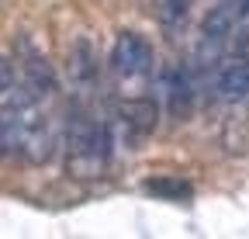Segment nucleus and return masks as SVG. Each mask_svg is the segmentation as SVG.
Wrapping results in <instances>:
<instances>
[{"label":"nucleus","instance_id":"nucleus-1","mask_svg":"<svg viewBox=\"0 0 249 239\" xmlns=\"http://www.w3.org/2000/svg\"><path fill=\"white\" fill-rule=\"evenodd\" d=\"M111 160V132L87 111H73L66 122V166L73 177H97Z\"/></svg>","mask_w":249,"mask_h":239},{"label":"nucleus","instance_id":"nucleus-2","mask_svg":"<svg viewBox=\"0 0 249 239\" xmlns=\"http://www.w3.org/2000/svg\"><path fill=\"white\" fill-rule=\"evenodd\" d=\"M152 70V49L139 32H121L111 52V73L121 87H139Z\"/></svg>","mask_w":249,"mask_h":239},{"label":"nucleus","instance_id":"nucleus-3","mask_svg":"<svg viewBox=\"0 0 249 239\" xmlns=\"http://www.w3.org/2000/svg\"><path fill=\"white\" fill-rule=\"evenodd\" d=\"M18 59H21V83L31 87V91L42 94V97H52L55 94V73L49 66V59L31 45L28 38L18 42Z\"/></svg>","mask_w":249,"mask_h":239},{"label":"nucleus","instance_id":"nucleus-4","mask_svg":"<svg viewBox=\"0 0 249 239\" xmlns=\"http://www.w3.org/2000/svg\"><path fill=\"white\" fill-rule=\"evenodd\" d=\"M118 118H121V125L124 132H128V139H145L156 122H160V104H156L152 97H142V94H132L128 101H121L118 108Z\"/></svg>","mask_w":249,"mask_h":239},{"label":"nucleus","instance_id":"nucleus-5","mask_svg":"<svg viewBox=\"0 0 249 239\" xmlns=\"http://www.w3.org/2000/svg\"><path fill=\"white\" fill-rule=\"evenodd\" d=\"M214 87H218V97H222V101H246L249 97V59L246 55L222 59L218 76H214Z\"/></svg>","mask_w":249,"mask_h":239},{"label":"nucleus","instance_id":"nucleus-6","mask_svg":"<svg viewBox=\"0 0 249 239\" xmlns=\"http://www.w3.org/2000/svg\"><path fill=\"white\" fill-rule=\"evenodd\" d=\"M235 21H239V7L232 4V0H218V4L204 14V21H201V45H204V52L222 45L232 35Z\"/></svg>","mask_w":249,"mask_h":239},{"label":"nucleus","instance_id":"nucleus-7","mask_svg":"<svg viewBox=\"0 0 249 239\" xmlns=\"http://www.w3.org/2000/svg\"><path fill=\"white\" fill-rule=\"evenodd\" d=\"M160 91H163V104H166V114L170 118H183L187 111H191V76H187V70L180 66H166L163 76H160Z\"/></svg>","mask_w":249,"mask_h":239},{"label":"nucleus","instance_id":"nucleus-8","mask_svg":"<svg viewBox=\"0 0 249 239\" xmlns=\"http://www.w3.org/2000/svg\"><path fill=\"white\" fill-rule=\"evenodd\" d=\"M70 73H73V83L80 91H90L93 80H97V66H93V55H90V45L80 38L73 45V55H70Z\"/></svg>","mask_w":249,"mask_h":239},{"label":"nucleus","instance_id":"nucleus-9","mask_svg":"<svg viewBox=\"0 0 249 239\" xmlns=\"http://www.w3.org/2000/svg\"><path fill=\"white\" fill-rule=\"evenodd\" d=\"M187 14H191V0H163V7H160V24L170 32V38H177V32L187 24Z\"/></svg>","mask_w":249,"mask_h":239},{"label":"nucleus","instance_id":"nucleus-10","mask_svg":"<svg viewBox=\"0 0 249 239\" xmlns=\"http://www.w3.org/2000/svg\"><path fill=\"white\" fill-rule=\"evenodd\" d=\"M145 191H149V194H160V198H170V201L191 198V184H187V181H173V177H163V181H149Z\"/></svg>","mask_w":249,"mask_h":239},{"label":"nucleus","instance_id":"nucleus-11","mask_svg":"<svg viewBox=\"0 0 249 239\" xmlns=\"http://www.w3.org/2000/svg\"><path fill=\"white\" fill-rule=\"evenodd\" d=\"M14 87H18V73H14V66L7 63V59L0 55V101H4Z\"/></svg>","mask_w":249,"mask_h":239},{"label":"nucleus","instance_id":"nucleus-12","mask_svg":"<svg viewBox=\"0 0 249 239\" xmlns=\"http://www.w3.org/2000/svg\"><path fill=\"white\" fill-rule=\"evenodd\" d=\"M235 28H239V35H242V45L249 42V0H242V7H239V21H235Z\"/></svg>","mask_w":249,"mask_h":239}]
</instances>
